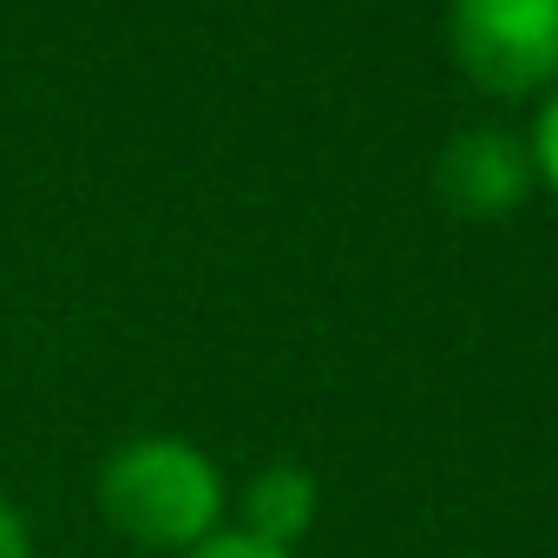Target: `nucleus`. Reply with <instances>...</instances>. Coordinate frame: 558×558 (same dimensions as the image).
Returning <instances> with one entry per match:
<instances>
[{
  "label": "nucleus",
  "instance_id": "obj_1",
  "mask_svg": "<svg viewBox=\"0 0 558 558\" xmlns=\"http://www.w3.org/2000/svg\"><path fill=\"white\" fill-rule=\"evenodd\" d=\"M99 506L132 545L191 551V545L210 538L223 493H217V473H210V460L197 447H184V440H132L99 473Z\"/></svg>",
  "mask_w": 558,
  "mask_h": 558
},
{
  "label": "nucleus",
  "instance_id": "obj_2",
  "mask_svg": "<svg viewBox=\"0 0 558 558\" xmlns=\"http://www.w3.org/2000/svg\"><path fill=\"white\" fill-rule=\"evenodd\" d=\"M453 53L486 93H532L558 73V0H453Z\"/></svg>",
  "mask_w": 558,
  "mask_h": 558
},
{
  "label": "nucleus",
  "instance_id": "obj_3",
  "mask_svg": "<svg viewBox=\"0 0 558 558\" xmlns=\"http://www.w3.org/2000/svg\"><path fill=\"white\" fill-rule=\"evenodd\" d=\"M519 184H525V158H519V145L499 138V132H466V138L447 151V191H453V204H466V210H506V204L519 197Z\"/></svg>",
  "mask_w": 558,
  "mask_h": 558
},
{
  "label": "nucleus",
  "instance_id": "obj_4",
  "mask_svg": "<svg viewBox=\"0 0 558 558\" xmlns=\"http://www.w3.org/2000/svg\"><path fill=\"white\" fill-rule=\"evenodd\" d=\"M243 512H250V538L290 551V538H303L316 519V480L303 466H269V473H256Z\"/></svg>",
  "mask_w": 558,
  "mask_h": 558
},
{
  "label": "nucleus",
  "instance_id": "obj_5",
  "mask_svg": "<svg viewBox=\"0 0 558 558\" xmlns=\"http://www.w3.org/2000/svg\"><path fill=\"white\" fill-rule=\"evenodd\" d=\"M184 558H290V551H276V545H263V538H250V532H210V538L191 545Z\"/></svg>",
  "mask_w": 558,
  "mask_h": 558
},
{
  "label": "nucleus",
  "instance_id": "obj_6",
  "mask_svg": "<svg viewBox=\"0 0 558 558\" xmlns=\"http://www.w3.org/2000/svg\"><path fill=\"white\" fill-rule=\"evenodd\" d=\"M532 158H538L545 184L558 191V93H551V99H545V112H538V132H532Z\"/></svg>",
  "mask_w": 558,
  "mask_h": 558
},
{
  "label": "nucleus",
  "instance_id": "obj_7",
  "mask_svg": "<svg viewBox=\"0 0 558 558\" xmlns=\"http://www.w3.org/2000/svg\"><path fill=\"white\" fill-rule=\"evenodd\" d=\"M0 558H34V545H27V519L0 499Z\"/></svg>",
  "mask_w": 558,
  "mask_h": 558
}]
</instances>
